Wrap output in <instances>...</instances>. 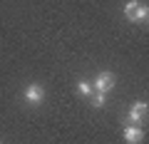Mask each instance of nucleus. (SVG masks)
Segmentation results:
<instances>
[{
  "label": "nucleus",
  "instance_id": "nucleus-1",
  "mask_svg": "<svg viewBox=\"0 0 149 144\" xmlns=\"http://www.w3.org/2000/svg\"><path fill=\"white\" fill-rule=\"evenodd\" d=\"M124 17L132 20V22H147L149 8L144 5V3H139V0H129L127 5H124Z\"/></svg>",
  "mask_w": 149,
  "mask_h": 144
},
{
  "label": "nucleus",
  "instance_id": "nucleus-2",
  "mask_svg": "<svg viewBox=\"0 0 149 144\" xmlns=\"http://www.w3.org/2000/svg\"><path fill=\"white\" fill-rule=\"evenodd\" d=\"M112 87H114V75H112V72H100V75H97V80L92 82V90L95 92H109Z\"/></svg>",
  "mask_w": 149,
  "mask_h": 144
},
{
  "label": "nucleus",
  "instance_id": "nucleus-3",
  "mask_svg": "<svg viewBox=\"0 0 149 144\" xmlns=\"http://www.w3.org/2000/svg\"><path fill=\"white\" fill-rule=\"evenodd\" d=\"M42 99H45V87L42 85L32 82V85L25 87V102H30V104H40Z\"/></svg>",
  "mask_w": 149,
  "mask_h": 144
},
{
  "label": "nucleus",
  "instance_id": "nucleus-4",
  "mask_svg": "<svg viewBox=\"0 0 149 144\" xmlns=\"http://www.w3.org/2000/svg\"><path fill=\"white\" fill-rule=\"evenodd\" d=\"M144 117H147V102L139 99V102H134L132 109H129V122L132 124H142Z\"/></svg>",
  "mask_w": 149,
  "mask_h": 144
},
{
  "label": "nucleus",
  "instance_id": "nucleus-5",
  "mask_svg": "<svg viewBox=\"0 0 149 144\" xmlns=\"http://www.w3.org/2000/svg\"><path fill=\"white\" fill-rule=\"evenodd\" d=\"M144 139V132L139 124H132V127H124V142L127 144H139Z\"/></svg>",
  "mask_w": 149,
  "mask_h": 144
},
{
  "label": "nucleus",
  "instance_id": "nucleus-6",
  "mask_svg": "<svg viewBox=\"0 0 149 144\" xmlns=\"http://www.w3.org/2000/svg\"><path fill=\"white\" fill-rule=\"evenodd\" d=\"M107 104V92H92V107H104Z\"/></svg>",
  "mask_w": 149,
  "mask_h": 144
},
{
  "label": "nucleus",
  "instance_id": "nucleus-7",
  "mask_svg": "<svg viewBox=\"0 0 149 144\" xmlns=\"http://www.w3.org/2000/svg\"><path fill=\"white\" fill-rule=\"evenodd\" d=\"M77 92H80V95H85V97H90L95 90H92V85H90L87 80H80V82H77Z\"/></svg>",
  "mask_w": 149,
  "mask_h": 144
},
{
  "label": "nucleus",
  "instance_id": "nucleus-8",
  "mask_svg": "<svg viewBox=\"0 0 149 144\" xmlns=\"http://www.w3.org/2000/svg\"><path fill=\"white\" fill-rule=\"evenodd\" d=\"M0 144H3V142H0Z\"/></svg>",
  "mask_w": 149,
  "mask_h": 144
}]
</instances>
